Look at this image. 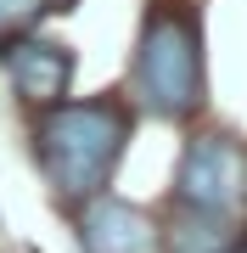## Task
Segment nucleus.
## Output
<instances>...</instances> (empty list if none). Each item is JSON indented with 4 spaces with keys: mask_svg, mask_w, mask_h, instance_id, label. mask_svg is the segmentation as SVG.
Masks as SVG:
<instances>
[{
    "mask_svg": "<svg viewBox=\"0 0 247 253\" xmlns=\"http://www.w3.org/2000/svg\"><path fill=\"white\" fill-rule=\"evenodd\" d=\"M236 242H242L236 219L191 214V208H180V214H174V225L163 231V248H169V253H230Z\"/></svg>",
    "mask_w": 247,
    "mask_h": 253,
    "instance_id": "obj_6",
    "label": "nucleus"
},
{
    "mask_svg": "<svg viewBox=\"0 0 247 253\" xmlns=\"http://www.w3.org/2000/svg\"><path fill=\"white\" fill-rule=\"evenodd\" d=\"M174 203L191 208V214H219L236 219L247 208V146L236 135H191L174 169Z\"/></svg>",
    "mask_w": 247,
    "mask_h": 253,
    "instance_id": "obj_3",
    "label": "nucleus"
},
{
    "mask_svg": "<svg viewBox=\"0 0 247 253\" xmlns=\"http://www.w3.org/2000/svg\"><path fill=\"white\" fill-rule=\"evenodd\" d=\"M73 231H79L84 253H163V225L141 203L107 197V191L90 197V203H79Z\"/></svg>",
    "mask_w": 247,
    "mask_h": 253,
    "instance_id": "obj_4",
    "label": "nucleus"
},
{
    "mask_svg": "<svg viewBox=\"0 0 247 253\" xmlns=\"http://www.w3.org/2000/svg\"><path fill=\"white\" fill-rule=\"evenodd\" d=\"M124 146H129V107L118 96L62 101V107H45L34 124V158L45 169L51 191L73 208L101 197Z\"/></svg>",
    "mask_w": 247,
    "mask_h": 253,
    "instance_id": "obj_1",
    "label": "nucleus"
},
{
    "mask_svg": "<svg viewBox=\"0 0 247 253\" xmlns=\"http://www.w3.org/2000/svg\"><path fill=\"white\" fill-rule=\"evenodd\" d=\"M0 62L11 73V90H17L28 107H62L68 101V84H73V51L56 45V40H39V34H23L0 51Z\"/></svg>",
    "mask_w": 247,
    "mask_h": 253,
    "instance_id": "obj_5",
    "label": "nucleus"
},
{
    "mask_svg": "<svg viewBox=\"0 0 247 253\" xmlns=\"http://www.w3.org/2000/svg\"><path fill=\"white\" fill-rule=\"evenodd\" d=\"M51 11H62V0H0V51H6L11 40L34 34Z\"/></svg>",
    "mask_w": 247,
    "mask_h": 253,
    "instance_id": "obj_7",
    "label": "nucleus"
},
{
    "mask_svg": "<svg viewBox=\"0 0 247 253\" xmlns=\"http://www.w3.org/2000/svg\"><path fill=\"white\" fill-rule=\"evenodd\" d=\"M129 96L141 113L185 124L208 101V68H202V23L191 0H152L141 17L135 68H129Z\"/></svg>",
    "mask_w": 247,
    "mask_h": 253,
    "instance_id": "obj_2",
    "label": "nucleus"
}]
</instances>
